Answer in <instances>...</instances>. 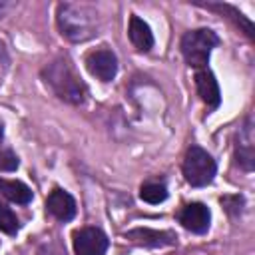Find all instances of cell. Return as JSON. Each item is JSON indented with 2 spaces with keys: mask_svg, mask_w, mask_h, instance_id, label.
Instances as JSON below:
<instances>
[{
  "mask_svg": "<svg viewBox=\"0 0 255 255\" xmlns=\"http://www.w3.org/2000/svg\"><path fill=\"white\" fill-rule=\"evenodd\" d=\"M46 86L52 88V92L70 104H82L86 96V86L80 80V76L74 72L68 60H54L42 70Z\"/></svg>",
  "mask_w": 255,
  "mask_h": 255,
  "instance_id": "6da1fadb",
  "label": "cell"
},
{
  "mask_svg": "<svg viewBox=\"0 0 255 255\" xmlns=\"http://www.w3.org/2000/svg\"><path fill=\"white\" fill-rule=\"evenodd\" d=\"M94 12L78 4H62L58 8V26L62 34L74 42H82L94 36Z\"/></svg>",
  "mask_w": 255,
  "mask_h": 255,
  "instance_id": "7a4b0ae2",
  "label": "cell"
},
{
  "mask_svg": "<svg viewBox=\"0 0 255 255\" xmlns=\"http://www.w3.org/2000/svg\"><path fill=\"white\" fill-rule=\"evenodd\" d=\"M217 44H219V38L213 30L209 28L189 30L181 38V54L191 68L199 70V68H205L209 54Z\"/></svg>",
  "mask_w": 255,
  "mask_h": 255,
  "instance_id": "3957f363",
  "label": "cell"
},
{
  "mask_svg": "<svg viewBox=\"0 0 255 255\" xmlns=\"http://www.w3.org/2000/svg\"><path fill=\"white\" fill-rule=\"evenodd\" d=\"M215 159L199 145H191L183 159V177L193 187H203L215 177Z\"/></svg>",
  "mask_w": 255,
  "mask_h": 255,
  "instance_id": "277c9868",
  "label": "cell"
},
{
  "mask_svg": "<svg viewBox=\"0 0 255 255\" xmlns=\"http://www.w3.org/2000/svg\"><path fill=\"white\" fill-rule=\"evenodd\" d=\"M108 237L98 227H82L74 233L76 255H104L108 251Z\"/></svg>",
  "mask_w": 255,
  "mask_h": 255,
  "instance_id": "5b68a950",
  "label": "cell"
},
{
  "mask_svg": "<svg viewBox=\"0 0 255 255\" xmlns=\"http://www.w3.org/2000/svg\"><path fill=\"white\" fill-rule=\"evenodd\" d=\"M86 68L92 76H96L102 82H110L118 74V58L112 50L108 48H98L92 50L86 56Z\"/></svg>",
  "mask_w": 255,
  "mask_h": 255,
  "instance_id": "8992f818",
  "label": "cell"
},
{
  "mask_svg": "<svg viewBox=\"0 0 255 255\" xmlns=\"http://www.w3.org/2000/svg\"><path fill=\"white\" fill-rule=\"evenodd\" d=\"M179 223L187 231H191V233H205L209 229V223H211L209 207L203 205V203H199V201L185 205L179 211Z\"/></svg>",
  "mask_w": 255,
  "mask_h": 255,
  "instance_id": "52a82bcc",
  "label": "cell"
},
{
  "mask_svg": "<svg viewBox=\"0 0 255 255\" xmlns=\"http://www.w3.org/2000/svg\"><path fill=\"white\" fill-rule=\"evenodd\" d=\"M195 90H197V96L207 104V108L215 110L221 104L219 84H217L215 76L207 68H199L195 72Z\"/></svg>",
  "mask_w": 255,
  "mask_h": 255,
  "instance_id": "ba28073f",
  "label": "cell"
},
{
  "mask_svg": "<svg viewBox=\"0 0 255 255\" xmlns=\"http://www.w3.org/2000/svg\"><path fill=\"white\" fill-rule=\"evenodd\" d=\"M46 209H48L56 219H60V221H70V219H74V215H76V201H74V197H72L68 191L56 187V189L50 191V195H48V199H46Z\"/></svg>",
  "mask_w": 255,
  "mask_h": 255,
  "instance_id": "9c48e42d",
  "label": "cell"
},
{
  "mask_svg": "<svg viewBox=\"0 0 255 255\" xmlns=\"http://www.w3.org/2000/svg\"><path fill=\"white\" fill-rule=\"evenodd\" d=\"M128 239H131L133 243L145 245V247H163V245H173L175 243V235L169 231H155V229H147V227H137L126 233Z\"/></svg>",
  "mask_w": 255,
  "mask_h": 255,
  "instance_id": "30bf717a",
  "label": "cell"
},
{
  "mask_svg": "<svg viewBox=\"0 0 255 255\" xmlns=\"http://www.w3.org/2000/svg\"><path fill=\"white\" fill-rule=\"evenodd\" d=\"M128 36H129V42L133 44V48L139 50V52H149L151 46H153L151 28H149L147 22H143L139 16H131V18H129Z\"/></svg>",
  "mask_w": 255,
  "mask_h": 255,
  "instance_id": "8fae6325",
  "label": "cell"
},
{
  "mask_svg": "<svg viewBox=\"0 0 255 255\" xmlns=\"http://www.w3.org/2000/svg\"><path fill=\"white\" fill-rule=\"evenodd\" d=\"M0 193L20 205H26L32 201V189L18 179H0Z\"/></svg>",
  "mask_w": 255,
  "mask_h": 255,
  "instance_id": "7c38bea8",
  "label": "cell"
},
{
  "mask_svg": "<svg viewBox=\"0 0 255 255\" xmlns=\"http://www.w3.org/2000/svg\"><path fill=\"white\" fill-rule=\"evenodd\" d=\"M139 197H141L143 201L155 205V203H161V201L167 199V189H165L163 183H153V181H149V183H143V185H141Z\"/></svg>",
  "mask_w": 255,
  "mask_h": 255,
  "instance_id": "4fadbf2b",
  "label": "cell"
},
{
  "mask_svg": "<svg viewBox=\"0 0 255 255\" xmlns=\"http://www.w3.org/2000/svg\"><path fill=\"white\" fill-rule=\"evenodd\" d=\"M0 231H4L6 235H16L18 231V219L2 199H0Z\"/></svg>",
  "mask_w": 255,
  "mask_h": 255,
  "instance_id": "5bb4252c",
  "label": "cell"
},
{
  "mask_svg": "<svg viewBox=\"0 0 255 255\" xmlns=\"http://www.w3.org/2000/svg\"><path fill=\"white\" fill-rule=\"evenodd\" d=\"M18 167V157L10 149L0 153V171H14Z\"/></svg>",
  "mask_w": 255,
  "mask_h": 255,
  "instance_id": "9a60e30c",
  "label": "cell"
},
{
  "mask_svg": "<svg viewBox=\"0 0 255 255\" xmlns=\"http://www.w3.org/2000/svg\"><path fill=\"white\" fill-rule=\"evenodd\" d=\"M243 203V199L239 197V195H225V197H221V205L231 213V215H235V213H239V205Z\"/></svg>",
  "mask_w": 255,
  "mask_h": 255,
  "instance_id": "2e32d148",
  "label": "cell"
},
{
  "mask_svg": "<svg viewBox=\"0 0 255 255\" xmlns=\"http://www.w3.org/2000/svg\"><path fill=\"white\" fill-rule=\"evenodd\" d=\"M2 137H4V129H2V124H0V141H2Z\"/></svg>",
  "mask_w": 255,
  "mask_h": 255,
  "instance_id": "e0dca14e",
  "label": "cell"
}]
</instances>
